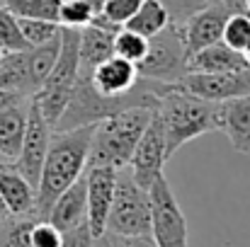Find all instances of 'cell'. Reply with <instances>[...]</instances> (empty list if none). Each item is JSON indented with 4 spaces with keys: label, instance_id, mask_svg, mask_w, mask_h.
<instances>
[{
    "label": "cell",
    "instance_id": "1",
    "mask_svg": "<svg viewBox=\"0 0 250 247\" xmlns=\"http://www.w3.org/2000/svg\"><path fill=\"white\" fill-rule=\"evenodd\" d=\"M156 114L163 124L167 160L189 141L219 131V104L187 92L180 82H156Z\"/></svg>",
    "mask_w": 250,
    "mask_h": 247
},
{
    "label": "cell",
    "instance_id": "2",
    "mask_svg": "<svg viewBox=\"0 0 250 247\" xmlns=\"http://www.w3.org/2000/svg\"><path fill=\"white\" fill-rule=\"evenodd\" d=\"M92 131H95V124L81 126V129H68V131H51L49 151H46L42 174L37 182V199H34L37 218H46L56 196L63 189H68L85 172Z\"/></svg>",
    "mask_w": 250,
    "mask_h": 247
},
{
    "label": "cell",
    "instance_id": "3",
    "mask_svg": "<svg viewBox=\"0 0 250 247\" xmlns=\"http://www.w3.org/2000/svg\"><path fill=\"white\" fill-rule=\"evenodd\" d=\"M153 116V107H126L95 124L87 165H109L122 170L129 165V158Z\"/></svg>",
    "mask_w": 250,
    "mask_h": 247
},
{
    "label": "cell",
    "instance_id": "4",
    "mask_svg": "<svg viewBox=\"0 0 250 247\" xmlns=\"http://www.w3.org/2000/svg\"><path fill=\"white\" fill-rule=\"evenodd\" d=\"M81 73V58H78V29L71 27H61V49H59V58L51 68V73L46 76V80L42 82V87L32 95V99L37 102L39 112L44 114V119L51 124V129L56 126L61 112L68 104V97L76 87Z\"/></svg>",
    "mask_w": 250,
    "mask_h": 247
},
{
    "label": "cell",
    "instance_id": "5",
    "mask_svg": "<svg viewBox=\"0 0 250 247\" xmlns=\"http://www.w3.org/2000/svg\"><path fill=\"white\" fill-rule=\"evenodd\" d=\"M104 233L122 235V238H139L151 235V201L148 189L136 184L129 167L117 170L114 196L107 216Z\"/></svg>",
    "mask_w": 250,
    "mask_h": 247
},
{
    "label": "cell",
    "instance_id": "6",
    "mask_svg": "<svg viewBox=\"0 0 250 247\" xmlns=\"http://www.w3.org/2000/svg\"><path fill=\"white\" fill-rule=\"evenodd\" d=\"M151 201V240L156 247H189L187 218L172 194V187L166 174L156 177L148 187Z\"/></svg>",
    "mask_w": 250,
    "mask_h": 247
},
{
    "label": "cell",
    "instance_id": "7",
    "mask_svg": "<svg viewBox=\"0 0 250 247\" xmlns=\"http://www.w3.org/2000/svg\"><path fill=\"white\" fill-rule=\"evenodd\" d=\"M187 49L182 44L180 29L175 24H167L163 32L148 39L146 56L136 63L139 78L156 82H177L187 76Z\"/></svg>",
    "mask_w": 250,
    "mask_h": 247
},
{
    "label": "cell",
    "instance_id": "8",
    "mask_svg": "<svg viewBox=\"0 0 250 247\" xmlns=\"http://www.w3.org/2000/svg\"><path fill=\"white\" fill-rule=\"evenodd\" d=\"M51 124L44 119V114L39 112L37 102L29 97L27 104V126H24V138H22V148L17 153V158L12 160V167L37 189L39 174H42V165L49 151V138H51Z\"/></svg>",
    "mask_w": 250,
    "mask_h": 247
},
{
    "label": "cell",
    "instance_id": "9",
    "mask_svg": "<svg viewBox=\"0 0 250 247\" xmlns=\"http://www.w3.org/2000/svg\"><path fill=\"white\" fill-rule=\"evenodd\" d=\"M167 163L166 158V133H163V124L153 109V116L148 121V126L144 129L131 158H129V172L136 179V184H141L144 189H148L156 177L163 174V165Z\"/></svg>",
    "mask_w": 250,
    "mask_h": 247
},
{
    "label": "cell",
    "instance_id": "10",
    "mask_svg": "<svg viewBox=\"0 0 250 247\" xmlns=\"http://www.w3.org/2000/svg\"><path fill=\"white\" fill-rule=\"evenodd\" d=\"M114 184H117L114 167H109V165H87L85 167V196H87L85 223H87L92 238H100L107 228Z\"/></svg>",
    "mask_w": 250,
    "mask_h": 247
},
{
    "label": "cell",
    "instance_id": "11",
    "mask_svg": "<svg viewBox=\"0 0 250 247\" xmlns=\"http://www.w3.org/2000/svg\"><path fill=\"white\" fill-rule=\"evenodd\" d=\"M231 15V10L221 2V0H211L207 7H202L199 12H194L192 17H187L182 24H175L180 29L182 44L187 49V56H192L199 49H207L211 44L221 41V32H224V22Z\"/></svg>",
    "mask_w": 250,
    "mask_h": 247
},
{
    "label": "cell",
    "instance_id": "12",
    "mask_svg": "<svg viewBox=\"0 0 250 247\" xmlns=\"http://www.w3.org/2000/svg\"><path fill=\"white\" fill-rule=\"evenodd\" d=\"M177 82L187 92L221 104L226 99L250 95V68L233 71V73H187Z\"/></svg>",
    "mask_w": 250,
    "mask_h": 247
},
{
    "label": "cell",
    "instance_id": "13",
    "mask_svg": "<svg viewBox=\"0 0 250 247\" xmlns=\"http://www.w3.org/2000/svg\"><path fill=\"white\" fill-rule=\"evenodd\" d=\"M117 24H112L109 19H104L102 15H95V19L78 29V58H81V68H95L97 63L107 61L109 56H114V34H117Z\"/></svg>",
    "mask_w": 250,
    "mask_h": 247
},
{
    "label": "cell",
    "instance_id": "14",
    "mask_svg": "<svg viewBox=\"0 0 250 247\" xmlns=\"http://www.w3.org/2000/svg\"><path fill=\"white\" fill-rule=\"evenodd\" d=\"M219 131L226 133L233 151L250 153V95L219 104Z\"/></svg>",
    "mask_w": 250,
    "mask_h": 247
},
{
    "label": "cell",
    "instance_id": "15",
    "mask_svg": "<svg viewBox=\"0 0 250 247\" xmlns=\"http://www.w3.org/2000/svg\"><path fill=\"white\" fill-rule=\"evenodd\" d=\"M90 82L95 85L97 92L107 97H119V95H126L139 82V71L134 63L119 56H109L107 61L97 63L90 71Z\"/></svg>",
    "mask_w": 250,
    "mask_h": 247
},
{
    "label": "cell",
    "instance_id": "16",
    "mask_svg": "<svg viewBox=\"0 0 250 247\" xmlns=\"http://www.w3.org/2000/svg\"><path fill=\"white\" fill-rule=\"evenodd\" d=\"M85 213H87V196H85V172H83L68 189H63L56 196L54 206L49 209L46 221H51L61 233H66V230L85 223Z\"/></svg>",
    "mask_w": 250,
    "mask_h": 247
},
{
    "label": "cell",
    "instance_id": "17",
    "mask_svg": "<svg viewBox=\"0 0 250 247\" xmlns=\"http://www.w3.org/2000/svg\"><path fill=\"white\" fill-rule=\"evenodd\" d=\"M0 196L10 211L12 218L22 216H34V199L37 189L12 167V165H0Z\"/></svg>",
    "mask_w": 250,
    "mask_h": 247
},
{
    "label": "cell",
    "instance_id": "18",
    "mask_svg": "<svg viewBox=\"0 0 250 247\" xmlns=\"http://www.w3.org/2000/svg\"><path fill=\"white\" fill-rule=\"evenodd\" d=\"M243 68H250L243 54L236 49H229L221 41L207 49H199L187 58V73H233Z\"/></svg>",
    "mask_w": 250,
    "mask_h": 247
},
{
    "label": "cell",
    "instance_id": "19",
    "mask_svg": "<svg viewBox=\"0 0 250 247\" xmlns=\"http://www.w3.org/2000/svg\"><path fill=\"white\" fill-rule=\"evenodd\" d=\"M27 104L29 99L0 107V153L7 160H15L22 148L24 126H27Z\"/></svg>",
    "mask_w": 250,
    "mask_h": 247
},
{
    "label": "cell",
    "instance_id": "20",
    "mask_svg": "<svg viewBox=\"0 0 250 247\" xmlns=\"http://www.w3.org/2000/svg\"><path fill=\"white\" fill-rule=\"evenodd\" d=\"M0 90L32 97L34 85L29 76V56L24 51H2L0 56Z\"/></svg>",
    "mask_w": 250,
    "mask_h": 247
},
{
    "label": "cell",
    "instance_id": "21",
    "mask_svg": "<svg viewBox=\"0 0 250 247\" xmlns=\"http://www.w3.org/2000/svg\"><path fill=\"white\" fill-rule=\"evenodd\" d=\"M167 24H170V17H167L166 7L158 0H141L139 10L126 19L124 27L136 32V34H141V37H146V39H151L158 32H163Z\"/></svg>",
    "mask_w": 250,
    "mask_h": 247
},
{
    "label": "cell",
    "instance_id": "22",
    "mask_svg": "<svg viewBox=\"0 0 250 247\" xmlns=\"http://www.w3.org/2000/svg\"><path fill=\"white\" fill-rule=\"evenodd\" d=\"M59 49H61V32L39 44V46H32L27 49V56H29V76H32V85H34V92L42 87V82L46 80V76L51 73L56 58H59Z\"/></svg>",
    "mask_w": 250,
    "mask_h": 247
},
{
    "label": "cell",
    "instance_id": "23",
    "mask_svg": "<svg viewBox=\"0 0 250 247\" xmlns=\"http://www.w3.org/2000/svg\"><path fill=\"white\" fill-rule=\"evenodd\" d=\"M100 7L102 0H61L56 22L61 27L83 29L95 19V15H100Z\"/></svg>",
    "mask_w": 250,
    "mask_h": 247
},
{
    "label": "cell",
    "instance_id": "24",
    "mask_svg": "<svg viewBox=\"0 0 250 247\" xmlns=\"http://www.w3.org/2000/svg\"><path fill=\"white\" fill-rule=\"evenodd\" d=\"M148 51V39L126 29V27H119L117 34H114V56L129 61V63H139Z\"/></svg>",
    "mask_w": 250,
    "mask_h": 247
},
{
    "label": "cell",
    "instance_id": "25",
    "mask_svg": "<svg viewBox=\"0 0 250 247\" xmlns=\"http://www.w3.org/2000/svg\"><path fill=\"white\" fill-rule=\"evenodd\" d=\"M22 39L27 41V46H39L49 39H54L61 32V24L54 19H39V17H17Z\"/></svg>",
    "mask_w": 250,
    "mask_h": 247
},
{
    "label": "cell",
    "instance_id": "26",
    "mask_svg": "<svg viewBox=\"0 0 250 247\" xmlns=\"http://www.w3.org/2000/svg\"><path fill=\"white\" fill-rule=\"evenodd\" d=\"M61 0H2V7H7L15 17H39V19H54L59 17Z\"/></svg>",
    "mask_w": 250,
    "mask_h": 247
},
{
    "label": "cell",
    "instance_id": "27",
    "mask_svg": "<svg viewBox=\"0 0 250 247\" xmlns=\"http://www.w3.org/2000/svg\"><path fill=\"white\" fill-rule=\"evenodd\" d=\"M250 41V15L246 12H231L224 22V32H221V44H226L229 49H236L243 54V49Z\"/></svg>",
    "mask_w": 250,
    "mask_h": 247
},
{
    "label": "cell",
    "instance_id": "28",
    "mask_svg": "<svg viewBox=\"0 0 250 247\" xmlns=\"http://www.w3.org/2000/svg\"><path fill=\"white\" fill-rule=\"evenodd\" d=\"M29 49L27 41L22 39L17 17L0 5V51H24Z\"/></svg>",
    "mask_w": 250,
    "mask_h": 247
},
{
    "label": "cell",
    "instance_id": "29",
    "mask_svg": "<svg viewBox=\"0 0 250 247\" xmlns=\"http://www.w3.org/2000/svg\"><path fill=\"white\" fill-rule=\"evenodd\" d=\"M63 240V233L46 218H32V226H29V243L32 247H61Z\"/></svg>",
    "mask_w": 250,
    "mask_h": 247
},
{
    "label": "cell",
    "instance_id": "30",
    "mask_svg": "<svg viewBox=\"0 0 250 247\" xmlns=\"http://www.w3.org/2000/svg\"><path fill=\"white\" fill-rule=\"evenodd\" d=\"M34 216L15 218L12 223H5V230L0 235V247H32L29 243V226Z\"/></svg>",
    "mask_w": 250,
    "mask_h": 247
},
{
    "label": "cell",
    "instance_id": "31",
    "mask_svg": "<svg viewBox=\"0 0 250 247\" xmlns=\"http://www.w3.org/2000/svg\"><path fill=\"white\" fill-rule=\"evenodd\" d=\"M141 0H102V7H100V15L104 19H109L112 24L117 27H124L126 19L139 10Z\"/></svg>",
    "mask_w": 250,
    "mask_h": 247
},
{
    "label": "cell",
    "instance_id": "32",
    "mask_svg": "<svg viewBox=\"0 0 250 247\" xmlns=\"http://www.w3.org/2000/svg\"><path fill=\"white\" fill-rule=\"evenodd\" d=\"M158 2L166 7L170 24H182L187 17H192L194 12L207 7L211 0H158Z\"/></svg>",
    "mask_w": 250,
    "mask_h": 247
},
{
    "label": "cell",
    "instance_id": "33",
    "mask_svg": "<svg viewBox=\"0 0 250 247\" xmlns=\"http://www.w3.org/2000/svg\"><path fill=\"white\" fill-rule=\"evenodd\" d=\"M92 243H95V238H92L87 223H81V226H76V228L63 233L61 247H92Z\"/></svg>",
    "mask_w": 250,
    "mask_h": 247
},
{
    "label": "cell",
    "instance_id": "34",
    "mask_svg": "<svg viewBox=\"0 0 250 247\" xmlns=\"http://www.w3.org/2000/svg\"><path fill=\"white\" fill-rule=\"evenodd\" d=\"M29 97H22V95H15V92H7V90H0V107H7V104H17V102H24Z\"/></svg>",
    "mask_w": 250,
    "mask_h": 247
},
{
    "label": "cell",
    "instance_id": "35",
    "mask_svg": "<svg viewBox=\"0 0 250 247\" xmlns=\"http://www.w3.org/2000/svg\"><path fill=\"white\" fill-rule=\"evenodd\" d=\"M231 12H243V0H221Z\"/></svg>",
    "mask_w": 250,
    "mask_h": 247
},
{
    "label": "cell",
    "instance_id": "36",
    "mask_svg": "<svg viewBox=\"0 0 250 247\" xmlns=\"http://www.w3.org/2000/svg\"><path fill=\"white\" fill-rule=\"evenodd\" d=\"M12 216H10V211H7V206H5V201H2V196H0V226L2 223H7Z\"/></svg>",
    "mask_w": 250,
    "mask_h": 247
},
{
    "label": "cell",
    "instance_id": "37",
    "mask_svg": "<svg viewBox=\"0 0 250 247\" xmlns=\"http://www.w3.org/2000/svg\"><path fill=\"white\" fill-rule=\"evenodd\" d=\"M243 58H246V63L250 66V41H248V46L243 49Z\"/></svg>",
    "mask_w": 250,
    "mask_h": 247
},
{
    "label": "cell",
    "instance_id": "38",
    "mask_svg": "<svg viewBox=\"0 0 250 247\" xmlns=\"http://www.w3.org/2000/svg\"><path fill=\"white\" fill-rule=\"evenodd\" d=\"M243 12L250 15V0H243Z\"/></svg>",
    "mask_w": 250,
    "mask_h": 247
},
{
    "label": "cell",
    "instance_id": "39",
    "mask_svg": "<svg viewBox=\"0 0 250 247\" xmlns=\"http://www.w3.org/2000/svg\"><path fill=\"white\" fill-rule=\"evenodd\" d=\"M2 163H7V158H5V155L0 153V165H2Z\"/></svg>",
    "mask_w": 250,
    "mask_h": 247
},
{
    "label": "cell",
    "instance_id": "40",
    "mask_svg": "<svg viewBox=\"0 0 250 247\" xmlns=\"http://www.w3.org/2000/svg\"><path fill=\"white\" fill-rule=\"evenodd\" d=\"M0 56H2V51H0Z\"/></svg>",
    "mask_w": 250,
    "mask_h": 247
}]
</instances>
